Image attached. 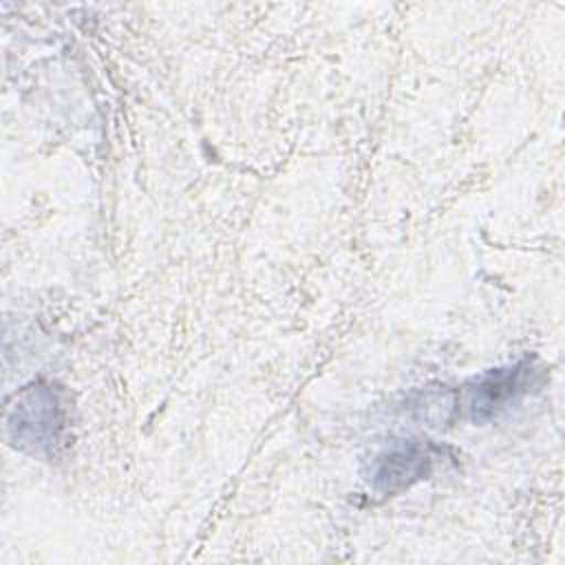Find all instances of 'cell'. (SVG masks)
Wrapping results in <instances>:
<instances>
[{"mask_svg": "<svg viewBox=\"0 0 565 565\" xmlns=\"http://www.w3.org/2000/svg\"><path fill=\"white\" fill-rule=\"evenodd\" d=\"M444 457V448L424 437H393L380 446L364 463L366 488L386 499L402 494L428 479Z\"/></svg>", "mask_w": 565, "mask_h": 565, "instance_id": "2", "label": "cell"}, {"mask_svg": "<svg viewBox=\"0 0 565 565\" xmlns=\"http://www.w3.org/2000/svg\"><path fill=\"white\" fill-rule=\"evenodd\" d=\"M7 437L33 457H55L68 439L64 391L53 382H31L7 404Z\"/></svg>", "mask_w": 565, "mask_h": 565, "instance_id": "1", "label": "cell"}, {"mask_svg": "<svg viewBox=\"0 0 565 565\" xmlns=\"http://www.w3.org/2000/svg\"><path fill=\"white\" fill-rule=\"evenodd\" d=\"M536 373L539 371L530 358L486 371L466 391V408L470 419L475 424H486L516 406L534 386Z\"/></svg>", "mask_w": 565, "mask_h": 565, "instance_id": "3", "label": "cell"}]
</instances>
